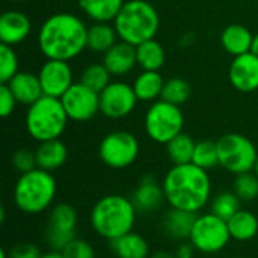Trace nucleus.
I'll return each mask as SVG.
<instances>
[{
  "label": "nucleus",
  "instance_id": "obj_21",
  "mask_svg": "<svg viewBox=\"0 0 258 258\" xmlns=\"http://www.w3.org/2000/svg\"><path fill=\"white\" fill-rule=\"evenodd\" d=\"M35 157L38 168L48 172H54L67 163L68 148L60 139L39 142L35 148Z\"/></svg>",
  "mask_w": 258,
  "mask_h": 258
},
{
  "label": "nucleus",
  "instance_id": "obj_5",
  "mask_svg": "<svg viewBox=\"0 0 258 258\" xmlns=\"http://www.w3.org/2000/svg\"><path fill=\"white\" fill-rule=\"evenodd\" d=\"M113 26L119 41L136 47L156 38L160 29V15L147 0H125Z\"/></svg>",
  "mask_w": 258,
  "mask_h": 258
},
{
  "label": "nucleus",
  "instance_id": "obj_22",
  "mask_svg": "<svg viewBox=\"0 0 258 258\" xmlns=\"http://www.w3.org/2000/svg\"><path fill=\"white\" fill-rule=\"evenodd\" d=\"M110 251L116 258H150L148 240L136 231H130L110 242Z\"/></svg>",
  "mask_w": 258,
  "mask_h": 258
},
{
  "label": "nucleus",
  "instance_id": "obj_30",
  "mask_svg": "<svg viewBox=\"0 0 258 258\" xmlns=\"http://www.w3.org/2000/svg\"><path fill=\"white\" fill-rule=\"evenodd\" d=\"M240 209H242V200L234 194V190L233 192L222 190L215 197H212L210 212L225 221L231 219Z\"/></svg>",
  "mask_w": 258,
  "mask_h": 258
},
{
  "label": "nucleus",
  "instance_id": "obj_1",
  "mask_svg": "<svg viewBox=\"0 0 258 258\" xmlns=\"http://www.w3.org/2000/svg\"><path fill=\"white\" fill-rule=\"evenodd\" d=\"M88 26L71 12L47 17L38 30V47L45 59L73 60L88 48Z\"/></svg>",
  "mask_w": 258,
  "mask_h": 258
},
{
  "label": "nucleus",
  "instance_id": "obj_46",
  "mask_svg": "<svg viewBox=\"0 0 258 258\" xmlns=\"http://www.w3.org/2000/svg\"><path fill=\"white\" fill-rule=\"evenodd\" d=\"M230 258H240V257H230Z\"/></svg>",
  "mask_w": 258,
  "mask_h": 258
},
{
  "label": "nucleus",
  "instance_id": "obj_36",
  "mask_svg": "<svg viewBox=\"0 0 258 258\" xmlns=\"http://www.w3.org/2000/svg\"><path fill=\"white\" fill-rule=\"evenodd\" d=\"M11 163L18 174H26V172L38 168L35 150L32 151L29 148H18L17 151H14V154L11 157Z\"/></svg>",
  "mask_w": 258,
  "mask_h": 258
},
{
  "label": "nucleus",
  "instance_id": "obj_16",
  "mask_svg": "<svg viewBox=\"0 0 258 258\" xmlns=\"http://www.w3.org/2000/svg\"><path fill=\"white\" fill-rule=\"evenodd\" d=\"M228 79L234 89L249 94L258 89V56L245 53L233 57L228 68Z\"/></svg>",
  "mask_w": 258,
  "mask_h": 258
},
{
  "label": "nucleus",
  "instance_id": "obj_34",
  "mask_svg": "<svg viewBox=\"0 0 258 258\" xmlns=\"http://www.w3.org/2000/svg\"><path fill=\"white\" fill-rule=\"evenodd\" d=\"M234 194L242 200V203H251L258 198V177L254 171L236 175L233 183Z\"/></svg>",
  "mask_w": 258,
  "mask_h": 258
},
{
  "label": "nucleus",
  "instance_id": "obj_42",
  "mask_svg": "<svg viewBox=\"0 0 258 258\" xmlns=\"http://www.w3.org/2000/svg\"><path fill=\"white\" fill-rule=\"evenodd\" d=\"M42 258H65V257H63V254H62L60 251H51V249H48V252L42 254Z\"/></svg>",
  "mask_w": 258,
  "mask_h": 258
},
{
  "label": "nucleus",
  "instance_id": "obj_38",
  "mask_svg": "<svg viewBox=\"0 0 258 258\" xmlns=\"http://www.w3.org/2000/svg\"><path fill=\"white\" fill-rule=\"evenodd\" d=\"M17 100L14 94L11 92L8 85H0V115L2 118H9L15 107H17Z\"/></svg>",
  "mask_w": 258,
  "mask_h": 258
},
{
  "label": "nucleus",
  "instance_id": "obj_45",
  "mask_svg": "<svg viewBox=\"0 0 258 258\" xmlns=\"http://www.w3.org/2000/svg\"><path fill=\"white\" fill-rule=\"evenodd\" d=\"M254 172L257 174V177H258V157H257V162H255V166H254Z\"/></svg>",
  "mask_w": 258,
  "mask_h": 258
},
{
  "label": "nucleus",
  "instance_id": "obj_27",
  "mask_svg": "<svg viewBox=\"0 0 258 258\" xmlns=\"http://www.w3.org/2000/svg\"><path fill=\"white\" fill-rule=\"evenodd\" d=\"M118 33L113 24L109 23H94L88 27V50L92 53L104 54L118 42Z\"/></svg>",
  "mask_w": 258,
  "mask_h": 258
},
{
  "label": "nucleus",
  "instance_id": "obj_7",
  "mask_svg": "<svg viewBox=\"0 0 258 258\" xmlns=\"http://www.w3.org/2000/svg\"><path fill=\"white\" fill-rule=\"evenodd\" d=\"M184 115L180 106L157 100L151 103L144 116V128L147 136L160 145H166L171 139L183 132Z\"/></svg>",
  "mask_w": 258,
  "mask_h": 258
},
{
  "label": "nucleus",
  "instance_id": "obj_43",
  "mask_svg": "<svg viewBox=\"0 0 258 258\" xmlns=\"http://www.w3.org/2000/svg\"><path fill=\"white\" fill-rule=\"evenodd\" d=\"M251 53H254V54H257V56H258V32L255 33V35H254V38H252Z\"/></svg>",
  "mask_w": 258,
  "mask_h": 258
},
{
  "label": "nucleus",
  "instance_id": "obj_41",
  "mask_svg": "<svg viewBox=\"0 0 258 258\" xmlns=\"http://www.w3.org/2000/svg\"><path fill=\"white\" fill-rule=\"evenodd\" d=\"M150 258H177L174 252L171 251H166V249H159V251H154L151 252Z\"/></svg>",
  "mask_w": 258,
  "mask_h": 258
},
{
  "label": "nucleus",
  "instance_id": "obj_25",
  "mask_svg": "<svg viewBox=\"0 0 258 258\" xmlns=\"http://www.w3.org/2000/svg\"><path fill=\"white\" fill-rule=\"evenodd\" d=\"M165 80L159 71H142L133 82V91L139 101L154 103L162 98Z\"/></svg>",
  "mask_w": 258,
  "mask_h": 258
},
{
  "label": "nucleus",
  "instance_id": "obj_40",
  "mask_svg": "<svg viewBox=\"0 0 258 258\" xmlns=\"http://www.w3.org/2000/svg\"><path fill=\"white\" fill-rule=\"evenodd\" d=\"M195 252H197V249L194 248V245L189 240L180 242L174 251L177 258H195Z\"/></svg>",
  "mask_w": 258,
  "mask_h": 258
},
{
  "label": "nucleus",
  "instance_id": "obj_19",
  "mask_svg": "<svg viewBox=\"0 0 258 258\" xmlns=\"http://www.w3.org/2000/svg\"><path fill=\"white\" fill-rule=\"evenodd\" d=\"M103 63L109 70L112 77H125L138 65L136 47L128 42L118 41L103 54Z\"/></svg>",
  "mask_w": 258,
  "mask_h": 258
},
{
  "label": "nucleus",
  "instance_id": "obj_9",
  "mask_svg": "<svg viewBox=\"0 0 258 258\" xmlns=\"http://www.w3.org/2000/svg\"><path fill=\"white\" fill-rule=\"evenodd\" d=\"M228 222L212 212L198 213L189 242L197 252L204 255H216L222 252L231 242Z\"/></svg>",
  "mask_w": 258,
  "mask_h": 258
},
{
  "label": "nucleus",
  "instance_id": "obj_13",
  "mask_svg": "<svg viewBox=\"0 0 258 258\" xmlns=\"http://www.w3.org/2000/svg\"><path fill=\"white\" fill-rule=\"evenodd\" d=\"M60 101L68 118L74 122H88L100 113V94L82 82H74L60 97Z\"/></svg>",
  "mask_w": 258,
  "mask_h": 258
},
{
  "label": "nucleus",
  "instance_id": "obj_32",
  "mask_svg": "<svg viewBox=\"0 0 258 258\" xmlns=\"http://www.w3.org/2000/svg\"><path fill=\"white\" fill-rule=\"evenodd\" d=\"M190 95H192V86L187 80L181 77H172V79L165 80L162 100L181 107L184 103L189 101Z\"/></svg>",
  "mask_w": 258,
  "mask_h": 258
},
{
  "label": "nucleus",
  "instance_id": "obj_44",
  "mask_svg": "<svg viewBox=\"0 0 258 258\" xmlns=\"http://www.w3.org/2000/svg\"><path fill=\"white\" fill-rule=\"evenodd\" d=\"M12 3H26V2H30V0H9Z\"/></svg>",
  "mask_w": 258,
  "mask_h": 258
},
{
  "label": "nucleus",
  "instance_id": "obj_26",
  "mask_svg": "<svg viewBox=\"0 0 258 258\" xmlns=\"http://www.w3.org/2000/svg\"><path fill=\"white\" fill-rule=\"evenodd\" d=\"M228 222L231 239L240 243L251 242L258 234V218L249 210L240 209Z\"/></svg>",
  "mask_w": 258,
  "mask_h": 258
},
{
  "label": "nucleus",
  "instance_id": "obj_28",
  "mask_svg": "<svg viewBox=\"0 0 258 258\" xmlns=\"http://www.w3.org/2000/svg\"><path fill=\"white\" fill-rule=\"evenodd\" d=\"M136 59L138 67H141L142 71H160L166 60V51L165 47L154 38L136 45Z\"/></svg>",
  "mask_w": 258,
  "mask_h": 258
},
{
  "label": "nucleus",
  "instance_id": "obj_17",
  "mask_svg": "<svg viewBox=\"0 0 258 258\" xmlns=\"http://www.w3.org/2000/svg\"><path fill=\"white\" fill-rule=\"evenodd\" d=\"M32 33L30 18L18 9H8L0 17V44L18 45Z\"/></svg>",
  "mask_w": 258,
  "mask_h": 258
},
{
  "label": "nucleus",
  "instance_id": "obj_20",
  "mask_svg": "<svg viewBox=\"0 0 258 258\" xmlns=\"http://www.w3.org/2000/svg\"><path fill=\"white\" fill-rule=\"evenodd\" d=\"M2 85H8L17 103L27 107L36 103L44 95L39 77L32 71H18L8 83Z\"/></svg>",
  "mask_w": 258,
  "mask_h": 258
},
{
  "label": "nucleus",
  "instance_id": "obj_12",
  "mask_svg": "<svg viewBox=\"0 0 258 258\" xmlns=\"http://www.w3.org/2000/svg\"><path fill=\"white\" fill-rule=\"evenodd\" d=\"M138 101L132 85L115 80L100 92V113L113 121L122 119L133 113Z\"/></svg>",
  "mask_w": 258,
  "mask_h": 258
},
{
  "label": "nucleus",
  "instance_id": "obj_4",
  "mask_svg": "<svg viewBox=\"0 0 258 258\" xmlns=\"http://www.w3.org/2000/svg\"><path fill=\"white\" fill-rule=\"evenodd\" d=\"M57 183L53 172L35 168L20 174L15 181L12 198L15 207L24 215H41L54 206Z\"/></svg>",
  "mask_w": 258,
  "mask_h": 258
},
{
  "label": "nucleus",
  "instance_id": "obj_23",
  "mask_svg": "<svg viewBox=\"0 0 258 258\" xmlns=\"http://www.w3.org/2000/svg\"><path fill=\"white\" fill-rule=\"evenodd\" d=\"M252 38H254V35L251 33V30L246 26L233 23L222 30L221 45L228 54L236 57V56L251 51Z\"/></svg>",
  "mask_w": 258,
  "mask_h": 258
},
{
  "label": "nucleus",
  "instance_id": "obj_8",
  "mask_svg": "<svg viewBox=\"0 0 258 258\" xmlns=\"http://www.w3.org/2000/svg\"><path fill=\"white\" fill-rule=\"evenodd\" d=\"M219 166L233 175L254 171L258 151L255 144L240 133H225L218 141Z\"/></svg>",
  "mask_w": 258,
  "mask_h": 258
},
{
  "label": "nucleus",
  "instance_id": "obj_6",
  "mask_svg": "<svg viewBox=\"0 0 258 258\" xmlns=\"http://www.w3.org/2000/svg\"><path fill=\"white\" fill-rule=\"evenodd\" d=\"M70 118L60 98L42 95L36 103L27 107L24 127L27 135L39 142L60 139Z\"/></svg>",
  "mask_w": 258,
  "mask_h": 258
},
{
  "label": "nucleus",
  "instance_id": "obj_2",
  "mask_svg": "<svg viewBox=\"0 0 258 258\" xmlns=\"http://www.w3.org/2000/svg\"><path fill=\"white\" fill-rule=\"evenodd\" d=\"M162 186L166 204L172 209L198 215L212 201L213 186L209 171L195 163L172 165L166 171Z\"/></svg>",
  "mask_w": 258,
  "mask_h": 258
},
{
  "label": "nucleus",
  "instance_id": "obj_11",
  "mask_svg": "<svg viewBox=\"0 0 258 258\" xmlns=\"http://www.w3.org/2000/svg\"><path fill=\"white\" fill-rule=\"evenodd\" d=\"M79 215L68 203H57L48 210L44 240L51 251H63L65 246L77 237Z\"/></svg>",
  "mask_w": 258,
  "mask_h": 258
},
{
  "label": "nucleus",
  "instance_id": "obj_10",
  "mask_svg": "<svg viewBox=\"0 0 258 258\" xmlns=\"http://www.w3.org/2000/svg\"><path fill=\"white\" fill-rule=\"evenodd\" d=\"M141 153L138 138L127 130H113L107 133L100 145V160L110 169H125L136 163Z\"/></svg>",
  "mask_w": 258,
  "mask_h": 258
},
{
  "label": "nucleus",
  "instance_id": "obj_24",
  "mask_svg": "<svg viewBox=\"0 0 258 258\" xmlns=\"http://www.w3.org/2000/svg\"><path fill=\"white\" fill-rule=\"evenodd\" d=\"M125 0H79L80 11L94 23H113Z\"/></svg>",
  "mask_w": 258,
  "mask_h": 258
},
{
  "label": "nucleus",
  "instance_id": "obj_31",
  "mask_svg": "<svg viewBox=\"0 0 258 258\" xmlns=\"http://www.w3.org/2000/svg\"><path fill=\"white\" fill-rule=\"evenodd\" d=\"M85 86L91 88L95 92H101L103 89H106L110 82H112V74L109 73V70L104 67V63H89L88 67H85L80 73V80Z\"/></svg>",
  "mask_w": 258,
  "mask_h": 258
},
{
  "label": "nucleus",
  "instance_id": "obj_18",
  "mask_svg": "<svg viewBox=\"0 0 258 258\" xmlns=\"http://www.w3.org/2000/svg\"><path fill=\"white\" fill-rule=\"evenodd\" d=\"M195 219V213L169 207L160 219V230L169 240H174L177 243L186 242L190 237Z\"/></svg>",
  "mask_w": 258,
  "mask_h": 258
},
{
  "label": "nucleus",
  "instance_id": "obj_14",
  "mask_svg": "<svg viewBox=\"0 0 258 258\" xmlns=\"http://www.w3.org/2000/svg\"><path fill=\"white\" fill-rule=\"evenodd\" d=\"M36 74L39 77L44 95L48 97L60 98L74 85L73 68L67 60L47 59Z\"/></svg>",
  "mask_w": 258,
  "mask_h": 258
},
{
  "label": "nucleus",
  "instance_id": "obj_15",
  "mask_svg": "<svg viewBox=\"0 0 258 258\" xmlns=\"http://www.w3.org/2000/svg\"><path fill=\"white\" fill-rule=\"evenodd\" d=\"M130 198L138 213H142V215L156 213L166 203L162 181H159L153 174H147L139 180Z\"/></svg>",
  "mask_w": 258,
  "mask_h": 258
},
{
  "label": "nucleus",
  "instance_id": "obj_29",
  "mask_svg": "<svg viewBox=\"0 0 258 258\" xmlns=\"http://www.w3.org/2000/svg\"><path fill=\"white\" fill-rule=\"evenodd\" d=\"M195 145H197V141L190 135L181 132L180 135H177L174 139H171L165 145L166 156H168V159H169V162L172 165L192 163Z\"/></svg>",
  "mask_w": 258,
  "mask_h": 258
},
{
  "label": "nucleus",
  "instance_id": "obj_39",
  "mask_svg": "<svg viewBox=\"0 0 258 258\" xmlns=\"http://www.w3.org/2000/svg\"><path fill=\"white\" fill-rule=\"evenodd\" d=\"M9 258H42V252L36 245L23 242L9 251Z\"/></svg>",
  "mask_w": 258,
  "mask_h": 258
},
{
  "label": "nucleus",
  "instance_id": "obj_35",
  "mask_svg": "<svg viewBox=\"0 0 258 258\" xmlns=\"http://www.w3.org/2000/svg\"><path fill=\"white\" fill-rule=\"evenodd\" d=\"M18 56L14 47L0 44V83H8L20 70Z\"/></svg>",
  "mask_w": 258,
  "mask_h": 258
},
{
  "label": "nucleus",
  "instance_id": "obj_33",
  "mask_svg": "<svg viewBox=\"0 0 258 258\" xmlns=\"http://www.w3.org/2000/svg\"><path fill=\"white\" fill-rule=\"evenodd\" d=\"M192 163H195L197 166L206 171H210L219 166V153H218L216 141H210V139L197 141Z\"/></svg>",
  "mask_w": 258,
  "mask_h": 258
},
{
  "label": "nucleus",
  "instance_id": "obj_37",
  "mask_svg": "<svg viewBox=\"0 0 258 258\" xmlns=\"http://www.w3.org/2000/svg\"><path fill=\"white\" fill-rule=\"evenodd\" d=\"M62 254L65 258H95V249L88 240L76 237L65 246Z\"/></svg>",
  "mask_w": 258,
  "mask_h": 258
},
{
  "label": "nucleus",
  "instance_id": "obj_3",
  "mask_svg": "<svg viewBox=\"0 0 258 258\" xmlns=\"http://www.w3.org/2000/svg\"><path fill=\"white\" fill-rule=\"evenodd\" d=\"M138 210L132 198L110 194L101 197L91 209L89 222L92 230L104 240H115L133 231Z\"/></svg>",
  "mask_w": 258,
  "mask_h": 258
}]
</instances>
